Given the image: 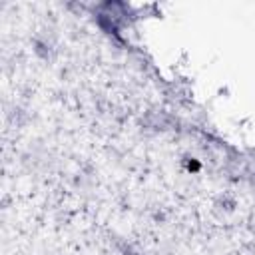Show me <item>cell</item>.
I'll return each instance as SVG.
<instances>
[{
	"mask_svg": "<svg viewBox=\"0 0 255 255\" xmlns=\"http://www.w3.org/2000/svg\"><path fill=\"white\" fill-rule=\"evenodd\" d=\"M34 52H36V56H40V58H50V52H52V46L48 44V42H44V40H34Z\"/></svg>",
	"mask_w": 255,
	"mask_h": 255,
	"instance_id": "6da1fadb",
	"label": "cell"
}]
</instances>
